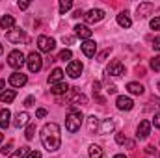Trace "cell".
<instances>
[{
	"instance_id": "obj_1",
	"label": "cell",
	"mask_w": 160,
	"mask_h": 158,
	"mask_svg": "<svg viewBox=\"0 0 160 158\" xmlns=\"http://www.w3.org/2000/svg\"><path fill=\"white\" fill-rule=\"evenodd\" d=\"M41 143L48 153H56L62 145V134H60V126L56 123H47L41 128Z\"/></svg>"
},
{
	"instance_id": "obj_2",
	"label": "cell",
	"mask_w": 160,
	"mask_h": 158,
	"mask_svg": "<svg viewBox=\"0 0 160 158\" xmlns=\"http://www.w3.org/2000/svg\"><path fill=\"white\" fill-rule=\"evenodd\" d=\"M82 121H84L82 112L77 110V108H71V112L65 117V128L69 132H77V130H80V126H82Z\"/></svg>"
},
{
	"instance_id": "obj_3",
	"label": "cell",
	"mask_w": 160,
	"mask_h": 158,
	"mask_svg": "<svg viewBox=\"0 0 160 158\" xmlns=\"http://www.w3.org/2000/svg\"><path fill=\"white\" fill-rule=\"evenodd\" d=\"M26 63V58L21 50H11L9 56H8V65L13 67V69H21L22 65Z\"/></svg>"
},
{
	"instance_id": "obj_4",
	"label": "cell",
	"mask_w": 160,
	"mask_h": 158,
	"mask_svg": "<svg viewBox=\"0 0 160 158\" xmlns=\"http://www.w3.org/2000/svg\"><path fill=\"white\" fill-rule=\"evenodd\" d=\"M26 65H28L30 73H39L41 67H43V58L38 52H30L28 58H26Z\"/></svg>"
},
{
	"instance_id": "obj_5",
	"label": "cell",
	"mask_w": 160,
	"mask_h": 158,
	"mask_svg": "<svg viewBox=\"0 0 160 158\" xmlns=\"http://www.w3.org/2000/svg\"><path fill=\"white\" fill-rule=\"evenodd\" d=\"M104 11L102 9H99V7H95V9H89L88 13H84V19H86V22L88 24H97V22H101L102 19H104Z\"/></svg>"
},
{
	"instance_id": "obj_6",
	"label": "cell",
	"mask_w": 160,
	"mask_h": 158,
	"mask_svg": "<svg viewBox=\"0 0 160 158\" xmlns=\"http://www.w3.org/2000/svg\"><path fill=\"white\" fill-rule=\"evenodd\" d=\"M38 48L41 52H52L56 48V41L52 37H47V36H39L38 37Z\"/></svg>"
},
{
	"instance_id": "obj_7",
	"label": "cell",
	"mask_w": 160,
	"mask_h": 158,
	"mask_svg": "<svg viewBox=\"0 0 160 158\" xmlns=\"http://www.w3.org/2000/svg\"><path fill=\"white\" fill-rule=\"evenodd\" d=\"M116 106H118V110H121V112H128V110L134 108V101H132L130 97L119 95V97L116 99Z\"/></svg>"
},
{
	"instance_id": "obj_8",
	"label": "cell",
	"mask_w": 160,
	"mask_h": 158,
	"mask_svg": "<svg viewBox=\"0 0 160 158\" xmlns=\"http://www.w3.org/2000/svg\"><path fill=\"white\" fill-rule=\"evenodd\" d=\"M151 123L149 121H140V125H138V130H136V138L138 140H147L149 138V134H151Z\"/></svg>"
},
{
	"instance_id": "obj_9",
	"label": "cell",
	"mask_w": 160,
	"mask_h": 158,
	"mask_svg": "<svg viewBox=\"0 0 160 158\" xmlns=\"http://www.w3.org/2000/svg\"><path fill=\"white\" fill-rule=\"evenodd\" d=\"M82 71H84V65L77 62V60H71L69 62V65H67V75L71 77V78H78L80 75H82Z\"/></svg>"
},
{
	"instance_id": "obj_10",
	"label": "cell",
	"mask_w": 160,
	"mask_h": 158,
	"mask_svg": "<svg viewBox=\"0 0 160 158\" xmlns=\"http://www.w3.org/2000/svg\"><path fill=\"white\" fill-rule=\"evenodd\" d=\"M106 75H110V77H121V75H125V65L121 63L119 60L112 62V63L106 67Z\"/></svg>"
},
{
	"instance_id": "obj_11",
	"label": "cell",
	"mask_w": 160,
	"mask_h": 158,
	"mask_svg": "<svg viewBox=\"0 0 160 158\" xmlns=\"http://www.w3.org/2000/svg\"><path fill=\"white\" fill-rule=\"evenodd\" d=\"M9 86H13V87H22L26 82H28V77L26 75H22V73H19V71H15L11 77H9Z\"/></svg>"
},
{
	"instance_id": "obj_12",
	"label": "cell",
	"mask_w": 160,
	"mask_h": 158,
	"mask_svg": "<svg viewBox=\"0 0 160 158\" xmlns=\"http://www.w3.org/2000/svg\"><path fill=\"white\" fill-rule=\"evenodd\" d=\"M155 11V4H151V2H142L140 6H138V17L140 19H145L147 15H151Z\"/></svg>"
},
{
	"instance_id": "obj_13",
	"label": "cell",
	"mask_w": 160,
	"mask_h": 158,
	"mask_svg": "<svg viewBox=\"0 0 160 158\" xmlns=\"http://www.w3.org/2000/svg\"><path fill=\"white\" fill-rule=\"evenodd\" d=\"M80 47H82L84 56H88V58H93V56H95V52H97V45H95V41H91V39L84 41Z\"/></svg>"
},
{
	"instance_id": "obj_14",
	"label": "cell",
	"mask_w": 160,
	"mask_h": 158,
	"mask_svg": "<svg viewBox=\"0 0 160 158\" xmlns=\"http://www.w3.org/2000/svg\"><path fill=\"white\" fill-rule=\"evenodd\" d=\"M75 34H77V37L88 41V39H91V34H93V32H91L89 26H86V24H77V26H75Z\"/></svg>"
},
{
	"instance_id": "obj_15",
	"label": "cell",
	"mask_w": 160,
	"mask_h": 158,
	"mask_svg": "<svg viewBox=\"0 0 160 158\" xmlns=\"http://www.w3.org/2000/svg\"><path fill=\"white\" fill-rule=\"evenodd\" d=\"M8 41H11V43H21V41H24V32L22 30H19V28H13L11 32H8Z\"/></svg>"
},
{
	"instance_id": "obj_16",
	"label": "cell",
	"mask_w": 160,
	"mask_h": 158,
	"mask_svg": "<svg viewBox=\"0 0 160 158\" xmlns=\"http://www.w3.org/2000/svg\"><path fill=\"white\" fill-rule=\"evenodd\" d=\"M28 119H30V116H28L26 112H19V114L15 116L13 126H15V128H22V126H26V125H28Z\"/></svg>"
},
{
	"instance_id": "obj_17",
	"label": "cell",
	"mask_w": 160,
	"mask_h": 158,
	"mask_svg": "<svg viewBox=\"0 0 160 158\" xmlns=\"http://www.w3.org/2000/svg\"><path fill=\"white\" fill-rule=\"evenodd\" d=\"M0 28H2V30H9V32H11V30L15 28V19H13L11 15H4V17L0 19Z\"/></svg>"
},
{
	"instance_id": "obj_18",
	"label": "cell",
	"mask_w": 160,
	"mask_h": 158,
	"mask_svg": "<svg viewBox=\"0 0 160 158\" xmlns=\"http://www.w3.org/2000/svg\"><path fill=\"white\" fill-rule=\"evenodd\" d=\"M60 82H63V71L56 67V69L48 75V84H50V86H54V84H60Z\"/></svg>"
},
{
	"instance_id": "obj_19",
	"label": "cell",
	"mask_w": 160,
	"mask_h": 158,
	"mask_svg": "<svg viewBox=\"0 0 160 158\" xmlns=\"http://www.w3.org/2000/svg\"><path fill=\"white\" fill-rule=\"evenodd\" d=\"M9 119H11V112L8 108L0 110V130H4V128L9 126Z\"/></svg>"
},
{
	"instance_id": "obj_20",
	"label": "cell",
	"mask_w": 160,
	"mask_h": 158,
	"mask_svg": "<svg viewBox=\"0 0 160 158\" xmlns=\"http://www.w3.org/2000/svg\"><path fill=\"white\" fill-rule=\"evenodd\" d=\"M127 89H128V93H132V95H143V91H145V87H143L142 84H138V82H128V84H127Z\"/></svg>"
},
{
	"instance_id": "obj_21",
	"label": "cell",
	"mask_w": 160,
	"mask_h": 158,
	"mask_svg": "<svg viewBox=\"0 0 160 158\" xmlns=\"http://www.w3.org/2000/svg\"><path fill=\"white\" fill-rule=\"evenodd\" d=\"M15 95H17L15 89H6V91L0 93V102H2V104H9V102H13Z\"/></svg>"
},
{
	"instance_id": "obj_22",
	"label": "cell",
	"mask_w": 160,
	"mask_h": 158,
	"mask_svg": "<svg viewBox=\"0 0 160 158\" xmlns=\"http://www.w3.org/2000/svg\"><path fill=\"white\" fill-rule=\"evenodd\" d=\"M67 91H69L67 82H60V84H54V86L50 87V93H54V95H63V93H67Z\"/></svg>"
},
{
	"instance_id": "obj_23",
	"label": "cell",
	"mask_w": 160,
	"mask_h": 158,
	"mask_svg": "<svg viewBox=\"0 0 160 158\" xmlns=\"http://www.w3.org/2000/svg\"><path fill=\"white\" fill-rule=\"evenodd\" d=\"M118 24H119L121 28H130L132 26V21H130V17H128L127 11H123V13L118 15Z\"/></svg>"
},
{
	"instance_id": "obj_24",
	"label": "cell",
	"mask_w": 160,
	"mask_h": 158,
	"mask_svg": "<svg viewBox=\"0 0 160 158\" xmlns=\"http://www.w3.org/2000/svg\"><path fill=\"white\" fill-rule=\"evenodd\" d=\"M114 126H116V123H114V119H104L102 121V126H101V134H110L112 130H114Z\"/></svg>"
},
{
	"instance_id": "obj_25",
	"label": "cell",
	"mask_w": 160,
	"mask_h": 158,
	"mask_svg": "<svg viewBox=\"0 0 160 158\" xmlns=\"http://www.w3.org/2000/svg\"><path fill=\"white\" fill-rule=\"evenodd\" d=\"M71 101H73V104H88V97L86 95H82V93H71Z\"/></svg>"
},
{
	"instance_id": "obj_26",
	"label": "cell",
	"mask_w": 160,
	"mask_h": 158,
	"mask_svg": "<svg viewBox=\"0 0 160 158\" xmlns=\"http://www.w3.org/2000/svg\"><path fill=\"white\" fill-rule=\"evenodd\" d=\"M88 153H89V156L91 158H102V149L99 147V145H89V149H88Z\"/></svg>"
},
{
	"instance_id": "obj_27",
	"label": "cell",
	"mask_w": 160,
	"mask_h": 158,
	"mask_svg": "<svg viewBox=\"0 0 160 158\" xmlns=\"http://www.w3.org/2000/svg\"><path fill=\"white\" fill-rule=\"evenodd\" d=\"M28 153H30V147H21V149H17L9 158H26L28 156Z\"/></svg>"
},
{
	"instance_id": "obj_28",
	"label": "cell",
	"mask_w": 160,
	"mask_h": 158,
	"mask_svg": "<svg viewBox=\"0 0 160 158\" xmlns=\"http://www.w3.org/2000/svg\"><path fill=\"white\" fill-rule=\"evenodd\" d=\"M73 7V0H60V13L63 15L65 11H69Z\"/></svg>"
},
{
	"instance_id": "obj_29",
	"label": "cell",
	"mask_w": 160,
	"mask_h": 158,
	"mask_svg": "<svg viewBox=\"0 0 160 158\" xmlns=\"http://www.w3.org/2000/svg\"><path fill=\"white\" fill-rule=\"evenodd\" d=\"M34 134H36V123H28L26 125V140H32L34 138Z\"/></svg>"
},
{
	"instance_id": "obj_30",
	"label": "cell",
	"mask_w": 160,
	"mask_h": 158,
	"mask_svg": "<svg viewBox=\"0 0 160 158\" xmlns=\"http://www.w3.org/2000/svg\"><path fill=\"white\" fill-rule=\"evenodd\" d=\"M73 58V52L69 50V48H63L62 52H60V56H58V60H62V62H65V60H71Z\"/></svg>"
},
{
	"instance_id": "obj_31",
	"label": "cell",
	"mask_w": 160,
	"mask_h": 158,
	"mask_svg": "<svg viewBox=\"0 0 160 158\" xmlns=\"http://www.w3.org/2000/svg\"><path fill=\"white\" fill-rule=\"evenodd\" d=\"M151 69L157 71V73L160 71V56H155V58L151 60Z\"/></svg>"
},
{
	"instance_id": "obj_32",
	"label": "cell",
	"mask_w": 160,
	"mask_h": 158,
	"mask_svg": "<svg viewBox=\"0 0 160 158\" xmlns=\"http://www.w3.org/2000/svg\"><path fill=\"white\" fill-rule=\"evenodd\" d=\"M97 126H99V119L95 117V116H91V117H89V132L97 130Z\"/></svg>"
},
{
	"instance_id": "obj_33",
	"label": "cell",
	"mask_w": 160,
	"mask_h": 158,
	"mask_svg": "<svg viewBox=\"0 0 160 158\" xmlns=\"http://www.w3.org/2000/svg\"><path fill=\"white\" fill-rule=\"evenodd\" d=\"M11 147H13L11 141H9L8 145H4V147H2V155H4V156H11Z\"/></svg>"
},
{
	"instance_id": "obj_34",
	"label": "cell",
	"mask_w": 160,
	"mask_h": 158,
	"mask_svg": "<svg viewBox=\"0 0 160 158\" xmlns=\"http://www.w3.org/2000/svg\"><path fill=\"white\" fill-rule=\"evenodd\" d=\"M151 28H153V30H160V17H155V19L151 21Z\"/></svg>"
},
{
	"instance_id": "obj_35",
	"label": "cell",
	"mask_w": 160,
	"mask_h": 158,
	"mask_svg": "<svg viewBox=\"0 0 160 158\" xmlns=\"http://www.w3.org/2000/svg\"><path fill=\"white\" fill-rule=\"evenodd\" d=\"M110 52H112V48H106V50H104V52H101V54H99V56H97V60H99V62H104V58H106V56H108V54H110Z\"/></svg>"
},
{
	"instance_id": "obj_36",
	"label": "cell",
	"mask_w": 160,
	"mask_h": 158,
	"mask_svg": "<svg viewBox=\"0 0 160 158\" xmlns=\"http://www.w3.org/2000/svg\"><path fill=\"white\" fill-rule=\"evenodd\" d=\"M155 128H160V114H155V117H153V123H151Z\"/></svg>"
},
{
	"instance_id": "obj_37",
	"label": "cell",
	"mask_w": 160,
	"mask_h": 158,
	"mask_svg": "<svg viewBox=\"0 0 160 158\" xmlns=\"http://www.w3.org/2000/svg\"><path fill=\"white\" fill-rule=\"evenodd\" d=\"M116 141H118L119 145H123V143H127V138H125L123 134H118V136H116Z\"/></svg>"
},
{
	"instance_id": "obj_38",
	"label": "cell",
	"mask_w": 160,
	"mask_h": 158,
	"mask_svg": "<svg viewBox=\"0 0 160 158\" xmlns=\"http://www.w3.org/2000/svg\"><path fill=\"white\" fill-rule=\"evenodd\" d=\"M26 158H41V153H39V151H30Z\"/></svg>"
},
{
	"instance_id": "obj_39",
	"label": "cell",
	"mask_w": 160,
	"mask_h": 158,
	"mask_svg": "<svg viewBox=\"0 0 160 158\" xmlns=\"http://www.w3.org/2000/svg\"><path fill=\"white\" fill-rule=\"evenodd\" d=\"M34 102H36V99H34V97H26L24 106H34Z\"/></svg>"
},
{
	"instance_id": "obj_40",
	"label": "cell",
	"mask_w": 160,
	"mask_h": 158,
	"mask_svg": "<svg viewBox=\"0 0 160 158\" xmlns=\"http://www.w3.org/2000/svg\"><path fill=\"white\" fill-rule=\"evenodd\" d=\"M153 48H155V50H160V36L155 37V41H153Z\"/></svg>"
},
{
	"instance_id": "obj_41",
	"label": "cell",
	"mask_w": 160,
	"mask_h": 158,
	"mask_svg": "<svg viewBox=\"0 0 160 158\" xmlns=\"http://www.w3.org/2000/svg\"><path fill=\"white\" fill-rule=\"evenodd\" d=\"M36 116H38V117H45V116H47V110H45V108H39V110L36 112Z\"/></svg>"
},
{
	"instance_id": "obj_42",
	"label": "cell",
	"mask_w": 160,
	"mask_h": 158,
	"mask_svg": "<svg viewBox=\"0 0 160 158\" xmlns=\"http://www.w3.org/2000/svg\"><path fill=\"white\" fill-rule=\"evenodd\" d=\"M30 7V2H19V9H28Z\"/></svg>"
},
{
	"instance_id": "obj_43",
	"label": "cell",
	"mask_w": 160,
	"mask_h": 158,
	"mask_svg": "<svg viewBox=\"0 0 160 158\" xmlns=\"http://www.w3.org/2000/svg\"><path fill=\"white\" fill-rule=\"evenodd\" d=\"M145 153H147V155H157V151H155V147H153V145L145 147Z\"/></svg>"
},
{
	"instance_id": "obj_44",
	"label": "cell",
	"mask_w": 160,
	"mask_h": 158,
	"mask_svg": "<svg viewBox=\"0 0 160 158\" xmlns=\"http://www.w3.org/2000/svg\"><path fill=\"white\" fill-rule=\"evenodd\" d=\"M73 17H75V19H78V17H84V11H82V9H77Z\"/></svg>"
},
{
	"instance_id": "obj_45",
	"label": "cell",
	"mask_w": 160,
	"mask_h": 158,
	"mask_svg": "<svg viewBox=\"0 0 160 158\" xmlns=\"http://www.w3.org/2000/svg\"><path fill=\"white\" fill-rule=\"evenodd\" d=\"M73 37H69V36H63V43H67V45H71V43H73Z\"/></svg>"
},
{
	"instance_id": "obj_46",
	"label": "cell",
	"mask_w": 160,
	"mask_h": 158,
	"mask_svg": "<svg viewBox=\"0 0 160 158\" xmlns=\"http://www.w3.org/2000/svg\"><path fill=\"white\" fill-rule=\"evenodd\" d=\"M106 91H108V93H110V95H114V93H116V91H118V87H116V86H112V87H108V89H106Z\"/></svg>"
},
{
	"instance_id": "obj_47",
	"label": "cell",
	"mask_w": 160,
	"mask_h": 158,
	"mask_svg": "<svg viewBox=\"0 0 160 158\" xmlns=\"http://www.w3.org/2000/svg\"><path fill=\"white\" fill-rule=\"evenodd\" d=\"M4 87H6V82H4V80H0V93H2V89H4Z\"/></svg>"
},
{
	"instance_id": "obj_48",
	"label": "cell",
	"mask_w": 160,
	"mask_h": 158,
	"mask_svg": "<svg viewBox=\"0 0 160 158\" xmlns=\"http://www.w3.org/2000/svg\"><path fill=\"white\" fill-rule=\"evenodd\" d=\"M114 158H127V156H125V155H116Z\"/></svg>"
},
{
	"instance_id": "obj_49",
	"label": "cell",
	"mask_w": 160,
	"mask_h": 158,
	"mask_svg": "<svg viewBox=\"0 0 160 158\" xmlns=\"http://www.w3.org/2000/svg\"><path fill=\"white\" fill-rule=\"evenodd\" d=\"M2 140H4V134H2V132H0V143H2Z\"/></svg>"
},
{
	"instance_id": "obj_50",
	"label": "cell",
	"mask_w": 160,
	"mask_h": 158,
	"mask_svg": "<svg viewBox=\"0 0 160 158\" xmlns=\"http://www.w3.org/2000/svg\"><path fill=\"white\" fill-rule=\"evenodd\" d=\"M2 52H4V47H2V45H0V54H2Z\"/></svg>"
},
{
	"instance_id": "obj_51",
	"label": "cell",
	"mask_w": 160,
	"mask_h": 158,
	"mask_svg": "<svg viewBox=\"0 0 160 158\" xmlns=\"http://www.w3.org/2000/svg\"><path fill=\"white\" fill-rule=\"evenodd\" d=\"M157 87H158V89H160V82H158V86H157Z\"/></svg>"
}]
</instances>
